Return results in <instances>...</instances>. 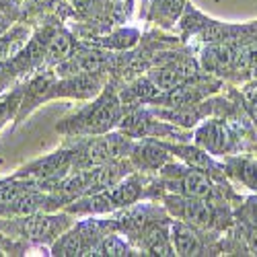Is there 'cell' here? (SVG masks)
I'll return each mask as SVG.
<instances>
[{"label": "cell", "instance_id": "cell-1", "mask_svg": "<svg viewBox=\"0 0 257 257\" xmlns=\"http://www.w3.org/2000/svg\"><path fill=\"white\" fill-rule=\"evenodd\" d=\"M130 140L121 136H107L97 142H93L87 148V161L89 163H109L113 159H119L130 153Z\"/></svg>", "mask_w": 257, "mask_h": 257}, {"label": "cell", "instance_id": "cell-2", "mask_svg": "<svg viewBox=\"0 0 257 257\" xmlns=\"http://www.w3.org/2000/svg\"><path fill=\"white\" fill-rule=\"evenodd\" d=\"M191 76H194V66H189V64H175V66H165V68H157L155 72H151V80L161 91L179 89Z\"/></svg>", "mask_w": 257, "mask_h": 257}, {"label": "cell", "instance_id": "cell-3", "mask_svg": "<svg viewBox=\"0 0 257 257\" xmlns=\"http://www.w3.org/2000/svg\"><path fill=\"white\" fill-rule=\"evenodd\" d=\"M64 226V218H54V216H29L25 218L23 222V232L27 234L29 239H35V241H41V239H48L52 234H56L60 228Z\"/></svg>", "mask_w": 257, "mask_h": 257}, {"label": "cell", "instance_id": "cell-4", "mask_svg": "<svg viewBox=\"0 0 257 257\" xmlns=\"http://www.w3.org/2000/svg\"><path fill=\"white\" fill-rule=\"evenodd\" d=\"M119 119V103L117 101H105L91 113L87 119V130L89 132H105Z\"/></svg>", "mask_w": 257, "mask_h": 257}, {"label": "cell", "instance_id": "cell-5", "mask_svg": "<svg viewBox=\"0 0 257 257\" xmlns=\"http://www.w3.org/2000/svg\"><path fill=\"white\" fill-rule=\"evenodd\" d=\"M198 142L202 146H206L208 151L212 153H220L226 148V142H228V136H226V130L224 125L218 123V121H210L206 125H202L198 130Z\"/></svg>", "mask_w": 257, "mask_h": 257}, {"label": "cell", "instance_id": "cell-6", "mask_svg": "<svg viewBox=\"0 0 257 257\" xmlns=\"http://www.w3.org/2000/svg\"><path fill=\"white\" fill-rule=\"evenodd\" d=\"M177 187L183 191L185 196H189V198H204V196H208L212 191L210 179L204 173H198V171H194V173H187L177 183Z\"/></svg>", "mask_w": 257, "mask_h": 257}, {"label": "cell", "instance_id": "cell-7", "mask_svg": "<svg viewBox=\"0 0 257 257\" xmlns=\"http://www.w3.org/2000/svg\"><path fill=\"white\" fill-rule=\"evenodd\" d=\"M70 163V155L68 153H58V155H52L50 159H46L44 163H39L31 173L39 179H54L56 175L64 173Z\"/></svg>", "mask_w": 257, "mask_h": 257}, {"label": "cell", "instance_id": "cell-8", "mask_svg": "<svg viewBox=\"0 0 257 257\" xmlns=\"http://www.w3.org/2000/svg\"><path fill=\"white\" fill-rule=\"evenodd\" d=\"M101 66H103V58L99 54H82L68 60L66 64H62L60 70L64 74H82V72H95Z\"/></svg>", "mask_w": 257, "mask_h": 257}, {"label": "cell", "instance_id": "cell-9", "mask_svg": "<svg viewBox=\"0 0 257 257\" xmlns=\"http://www.w3.org/2000/svg\"><path fill=\"white\" fill-rule=\"evenodd\" d=\"M173 243H175V251L179 255H196L200 249L198 237L194 234L189 226L185 224H175L173 226Z\"/></svg>", "mask_w": 257, "mask_h": 257}, {"label": "cell", "instance_id": "cell-10", "mask_svg": "<svg viewBox=\"0 0 257 257\" xmlns=\"http://www.w3.org/2000/svg\"><path fill=\"white\" fill-rule=\"evenodd\" d=\"M181 204V212H183V216L189 220V222H194V224H200V226H206L212 218V214H210V208L204 204V202H198L194 198H189L179 202Z\"/></svg>", "mask_w": 257, "mask_h": 257}, {"label": "cell", "instance_id": "cell-11", "mask_svg": "<svg viewBox=\"0 0 257 257\" xmlns=\"http://www.w3.org/2000/svg\"><path fill=\"white\" fill-rule=\"evenodd\" d=\"M232 62H234V52L230 46H216L206 52V68L224 70L232 66Z\"/></svg>", "mask_w": 257, "mask_h": 257}, {"label": "cell", "instance_id": "cell-12", "mask_svg": "<svg viewBox=\"0 0 257 257\" xmlns=\"http://www.w3.org/2000/svg\"><path fill=\"white\" fill-rule=\"evenodd\" d=\"M82 251H84V237L80 232L66 234V237H62L54 247L56 255H82Z\"/></svg>", "mask_w": 257, "mask_h": 257}, {"label": "cell", "instance_id": "cell-13", "mask_svg": "<svg viewBox=\"0 0 257 257\" xmlns=\"http://www.w3.org/2000/svg\"><path fill=\"white\" fill-rule=\"evenodd\" d=\"M136 157H138L140 165H144V167H161L167 161L165 151L161 146H157V144H144V146H140L136 151Z\"/></svg>", "mask_w": 257, "mask_h": 257}, {"label": "cell", "instance_id": "cell-14", "mask_svg": "<svg viewBox=\"0 0 257 257\" xmlns=\"http://www.w3.org/2000/svg\"><path fill=\"white\" fill-rule=\"evenodd\" d=\"M140 194V187L136 181H125V183H119L111 194H107V198H109L111 202L115 204H132Z\"/></svg>", "mask_w": 257, "mask_h": 257}, {"label": "cell", "instance_id": "cell-15", "mask_svg": "<svg viewBox=\"0 0 257 257\" xmlns=\"http://www.w3.org/2000/svg\"><path fill=\"white\" fill-rule=\"evenodd\" d=\"M44 202H46V196H39V194H31V191H27V194H23L15 202V212L23 214V216H29V214L37 212L41 206H44Z\"/></svg>", "mask_w": 257, "mask_h": 257}, {"label": "cell", "instance_id": "cell-16", "mask_svg": "<svg viewBox=\"0 0 257 257\" xmlns=\"http://www.w3.org/2000/svg\"><path fill=\"white\" fill-rule=\"evenodd\" d=\"M148 125H151V121H148L146 113L142 111H136V113H130L123 121H121V127L127 132V134H134V136H142L148 132Z\"/></svg>", "mask_w": 257, "mask_h": 257}, {"label": "cell", "instance_id": "cell-17", "mask_svg": "<svg viewBox=\"0 0 257 257\" xmlns=\"http://www.w3.org/2000/svg\"><path fill=\"white\" fill-rule=\"evenodd\" d=\"M163 117L171 119V121H177V123H183V125H194L200 117H202V109L198 107H185V109H179V111H165L161 113Z\"/></svg>", "mask_w": 257, "mask_h": 257}, {"label": "cell", "instance_id": "cell-18", "mask_svg": "<svg viewBox=\"0 0 257 257\" xmlns=\"http://www.w3.org/2000/svg\"><path fill=\"white\" fill-rule=\"evenodd\" d=\"M97 255H111V257H119V255H127V245L117 239V237H107L103 239V243L97 249Z\"/></svg>", "mask_w": 257, "mask_h": 257}, {"label": "cell", "instance_id": "cell-19", "mask_svg": "<svg viewBox=\"0 0 257 257\" xmlns=\"http://www.w3.org/2000/svg\"><path fill=\"white\" fill-rule=\"evenodd\" d=\"M23 39H25V31H21V29L15 31L11 39L7 37L3 44H0V60H7L11 56H15L21 50V46H23Z\"/></svg>", "mask_w": 257, "mask_h": 257}, {"label": "cell", "instance_id": "cell-20", "mask_svg": "<svg viewBox=\"0 0 257 257\" xmlns=\"http://www.w3.org/2000/svg\"><path fill=\"white\" fill-rule=\"evenodd\" d=\"M70 52V39L66 35H56L52 41H50V48H48V56L52 60H62L66 58Z\"/></svg>", "mask_w": 257, "mask_h": 257}, {"label": "cell", "instance_id": "cell-21", "mask_svg": "<svg viewBox=\"0 0 257 257\" xmlns=\"http://www.w3.org/2000/svg\"><path fill=\"white\" fill-rule=\"evenodd\" d=\"M130 91H132L138 99H155V97L161 93V89L157 87V84H155L151 78H142V80L134 82Z\"/></svg>", "mask_w": 257, "mask_h": 257}, {"label": "cell", "instance_id": "cell-22", "mask_svg": "<svg viewBox=\"0 0 257 257\" xmlns=\"http://www.w3.org/2000/svg\"><path fill=\"white\" fill-rule=\"evenodd\" d=\"M175 153H179L185 161H189L191 165L196 167H210V159L208 155H204L202 151H198V148H189V146H181V148H175Z\"/></svg>", "mask_w": 257, "mask_h": 257}, {"label": "cell", "instance_id": "cell-23", "mask_svg": "<svg viewBox=\"0 0 257 257\" xmlns=\"http://www.w3.org/2000/svg\"><path fill=\"white\" fill-rule=\"evenodd\" d=\"M23 194H27V187L21 183H5L0 187V204H15Z\"/></svg>", "mask_w": 257, "mask_h": 257}, {"label": "cell", "instance_id": "cell-24", "mask_svg": "<svg viewBox=\"0 0 257 257\" xmlns=\"http://www.w3.org/2000/svg\"><path fill=\"white\" fill-rule=\"evenodd\" d=\"M243 179H245L249 185L257 187V165H255V163H247V165H245Z\"/></svg>", "mask_w": 257, "mask_h": 257}, {"label": "cell", "instance_id": "cell-25", "mask_svg": "<svg viewBox=\"0 0 257 257\" xmlns=\"http://www.w3.org/2000/svg\"><path fill=\"white\" fill-rule=\"evenodd\" d=\"M163 11L169 13L171 17L179 15V11H181V0H165V3H163Z\"/></svg>", "mask_w": 257, "mask_h": 257}, {"label": "cell", "instance_id": "cell-26", "mask_svg": "<svg viewBox=\"0 0 257 257\" xmlns=\"http://www.w3.org/2000/svg\"><path fill=\"white\" fill-rule=\"evenodd\" d=\"M245 95L251 99V101H257V84H251V87L245 89Z\"/></svg>", "mask_w": 257, "mask_h": 257}, {"label": "cell", "instance_id": "cell-27", "mask_svg": "<svg viewBox=\"0 0 257 257\" xmlns=\"http://www.w3.org/2000/svg\"><path fill=\"white\" fill-rule=\"evenodd\" d=\"M251 218L257 222V200H251Z\"/></svg>", "mask_w": 257, "mask_h": 257}, {"label": "cell", "instance_id": "cell-28", "mask_svg": "<svg viewBox=\"0 0 257 257\" xmlns=\"http://www.w3.org/2000/svg\"><path fill=\"white\" fill-rule=\"evenodd\" d=\"M5 29H7V19H5V17H0V35L5 33Z\"/></svg>", "mask_w": 257, "mask_h": 257}, {"label": "cell", "instance_id": "cell-29", "mask_svg": "<svg viewBox=\"0 0 257 257\" xmlns=\"http://www.w3.org/2000/svg\"><path fill=\"white\" fill-rule=\"evenodd\" d=\"M253 119L257 121V101H255V107H253Z\"/></svg>", "mask_w": 257, "mask_h": 257}]
</instances>
